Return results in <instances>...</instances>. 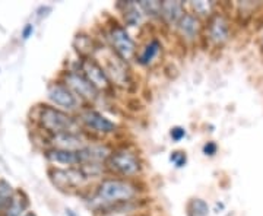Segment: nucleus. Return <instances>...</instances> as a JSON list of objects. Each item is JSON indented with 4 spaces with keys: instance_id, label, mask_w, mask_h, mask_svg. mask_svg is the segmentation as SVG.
Returning <instances> with one entry per match:
<instances>
[{
    "instance_id": "a878e982",
    "label": "nucleus",
    "mask_w": 263,
    "mask_h": 216,
    "mask_svg": "<svg viewBox=\"0 0 263 216\" xmlns=\"http://www.w3.org/2000/svg\"><path fill=\"white\" fill-rule=\"evenodd\" d=\"M32 32H34V27H32L31 24H27L25 28L22 29V38H24V40H28V38L32 35Z\"/></svg>"
},
{
    "instance_id": "4be33fe9",
    "label": "nucleus",
    "mask_w": 263,
    "mask_h": 216,
    "mask_svg": "<svg viewBox=\"0 0 263 216\" xmlns=\"http://www.w3.org/2000/svg\"><path fill=\"white\" fill-rule=\"evenodd\" d=\"M192 8L199 15H209L214 9L212 2H192Z\"/></svg>"
},
{
    "instance_id": "ddd939ff",
    "label": "nucleus",
    "mask_w": 263,
    "mask_h": 216,
    "mask_svg": "<svg viewBox=\"0 0 263 216\" xmlns=\"http://www.w3.org/2000/svg\"><path fill=\"white\" fill-rule=\"evenodd\" d=\"M184 15L186 13L181 2H162L161 16L168 25H179V22Z\"/></svg>"
},
{
    "instance_id": "f8f14e48",
    "label": "nucleus",
    "mask_w": 263,
    "mask_h": 216,
    "mask_svg": "<svg viewBox=\"0 0 263 216\" xmlns=\"http://www.w3.org/2000/svg\"><path fill=\"white\" fill-rule=\"evenodd\" d=\"M47 160L50 162H56L62 165H79L81 164V156H79V150H65V149H53L47 150L46 153Z\"/></svg>"
},
{
    "instance_id": "423d86ee",
    "label": "nucleus",
    "mask_w": 263,
    "mask_h": 216,
    "mask_svg": "<svg viewBox=\"0 0 263 216\" xmlns=\"http://www.w3.org/2000/svg\"><path fill=\"white\" fill-rule=\"evenodd\" d=\"M50 179L53 181V184L57 186L60 190H66V188L81 186L85 180L88 179V175L79 168L51 169L50 171Z\"/></svg>"
},
{
    "instance_id": "39448f33",
    "label": "nucleus",
    "mask_w": 263,
    "mask_h": 216,
    "mask_svg": "<svg viewBox=\"0 0 263 216\" xmlns=\"http://www.w3.org/2000/svg\"><path fill=\"white\" fill-rule=\"evenodd\" d=\"M65 82L66 86L82 100L95 101L98 96V89L81 72H67L65 75Z\"/></svg>"
},
{
    "instance_id": "1a4fd4ad",
    "label": "nucleus",
    "mask_w": 263,
    "mask_h": 216,
    "mask_svg": "<svg viewBox=\"0 0 263 216\" xmlns=\"http://www.w3.org/2000/svg\"><path fill=\"white\" fill-rule=\"evenodd\" d=\"M81 122L84 123L88 129H92L94 132L103 133V134L113 133L117 129L111 120H108L107 117H104L103 114L94 111V110H86L81 114Z\"/></svg>"
},
{
    "instance_id": "b1692460",
    "label": "nucleus",
    "mask_w": 263,
    "mask_h": 216,
    "mask_svg": "<svg viewBox=\"0 0 263 216\" xmlns=\"http://www.w3.org/2000/svg\"><path fill=\"white\" fill-rule=\"evenodd\" d=\"M171 139L176 142H180L183 138H186V130L183 127H173L171 132H170Z\"/></svg>"
},
{
    "instance_id": "6ab92c4d",
    "label": "nucleus",
    "mask_w": 263,
    "mask_h": 216,
    "mask_svg": "<svg viewBox=\"0 0 263 216\" xmlns=\"http://www.w3.org/2000/svg\"><path fill=\"white\" fill-rule=\"evenodd\" d=\"M15 196V191L8 181L0 180V210H5L8 205L10 203V200Z\"/></svg>"
},
{
    "instance_id": "bb28decb",
    "label": "nucleus",
    "mask_w": 263,
    "mask_h": 216,
    "mask_svg": "<svg viewBox=\"0 0 263 216\" xmlns=\"http://www.w3.org/2000/svg\"><path fill=\"white\" fill-rule=\"evenodd\" d=\"M24 216H35V213H32V212H28V213H25Z\"/></svg>"
},
{
    "instance_id": "dca6fc26",
    "label": "nucleus",
    "mask_w": 263,
    "mask_h": 216,
    "mask_svg": "<svg viewBox=\"0 0 263 216\" xmlns=\"http://www.w3.org/2000/svg\"><path fill=\"white\" fill-rule=\"evenodd\" d=\"M142 9L139 8L138 3H126V8H124V21L127 25L130 27H136L138 24H141L142 21Z\"/></svg>"
},
{
    "instance_id": "9d476101",
    "label": "nucleus",
    "mask_w": 263,
    "mask_h": 216,
    "mask_svg": "<svg viewBox=\"0 0 263 216\" xmlns=\"http://www.w3.org/2000/svg\"><path fill=\"white\" fill-rule=\"evenodd\" d=\"M208 35L209 40L219 46L224 44L228 37H230V25L227 22V19L222 15H214L209 19V25H208Z\"/></svg>"
},
{
    "instance_id": "9b49d317",
    "label": "nucleus",
    "mask_w": 263,
    "mask_h": 216,
    "mask_svg": "<svg viewBox=\"0 0 263 216\" xmlns=\"http://www.w3.org/2000/svg\"><path fill=\"white\" fill-rule=\"evenodd\" d=\"M51 142L56 149L65 150H81L85 148L84 139L79 136V133H60L51 138Z\"/></svg>"
},
{
    "instance_id": "a211bd4d",
    "label": "nucleus",
    "mask_w": 263,
    "mask_h": 216,
    "mask_svg": "<svg viewBox=\"0 0 263 216\" xmlns=\"http://www.w3.org/2000/svg\"><path fill=\"white\" fill-rule=\"evenodd\" d=\"M209 206L202 199H192L187 203V216H208Z\"/></svg>"
},
{
    "instance_id": "f3484780",
    "label": "nucleus",
    "mask_w": 263,
    "mask_h": 216,
    "mask_svg": "<svg viewBox=\"0 0 263 216\" xmlns=\"http://www.w3.org/2000/svg\"><path fill=\"white\" fill-rule=\"evenodd\" d=\"M160 48V41H158V40H152L149 44H146V47L143 48V51H142L141 56L138 58L139 63H141V65H149V63H152V60L158 56Z\"/></svg>"
},
{
    "instance_id": "5701e85b",
    "label": "nucleus",
    "mask_w": 263,
    "mask_h": 216,
    "mask_svg": "<svg viewBox=\"0 0 263 216\" xmlns=\"http://www.w3.org/2000/svg\"><path fill=\"white\" fill-rule=\"evenodd\" d=\"M170 161H171L177 168H181V167H184V165H186V162H187V156H186V153H184V152H173V153H171V156H170Z\"/></svg>"
},
{
    "instance_id": "412c9836",
    "label": "nucleus",
    "mask_w": 263,
    "mask_h": 216,
    "mask_svg": "<svg viewBox=\"0 0 263 216\" xmlns=\"http://www.w3.org/2000/svg\"><path fill=\"white\" fill-rule=\"evenodd\" d=\"M139 8L142 9V12H145L146 15H151V16H161V2H141L138 3Z\"/></svg>"
},
{
    "instance_id": "4468645a",
    "label": "nucleus",
    "mask_w": 263,
    "mask_h": 216,
    "mask_svg": "<svg viewBox=\"0 0 263 216\" xmlns=\"http://www.w3.org/2000/svg\"><path fill=\"white\" fill-rule=\"evenodd\" d=\"M177 28H179V32L181 34V37L187 38V40H193L199 34V28H200L199 19L196 16H193V15H190V13H186L179 22Z\"/></svg>"
},
{
    "instance_id": "2eb2a0df",
    "label": "nucleus",
    "mask_w": 263,
    "mask_h": 216,
    "mask_svg": "<svg viewBox=\"0 0 263 216\" xmlns=\"http://www.w3.org/2000/svg\"><path fill=\"white\" fill-rule=\"evenodd\" d=\"M27 207V200L22 198L21 193H15L8 207L5 209V216H24Z\"/></svg>"
},
{
    "instance_id": "aec40b11",
    "label": "nucleus",
    "mask_w": 263,
    "mask_h": 216,
    "mask_svg": "<svg viewBox=\"0 0 263 216\" xmlns=\"http://www.w3.org/2000/svg\"><path fill=\"white\" fill-rule=\"evenodd\" d=\"M92 46V41H91V38L88 37V35H78L75 38V47L78 50V53H81L84 58L89 56L92 51L89 50Z\"/></svg>"
},
{
    "instance_id": "0eeeda50",
    "label": "nucleus",
    "mask_w": 263,
    "mask_h": 216,
    "mask_svg": "<svg viewBox=\"0 0 263 216\" xmlns=\"http://www.w3.org/2000/svg\"><path fill=\"white\" fill-rule=\"evenodd\" d=\"M81 73L94 85L98 91L108 88V85H110V79L107 76V72L91 57H86L81 62Z\"/></svg>"
},
{
    "instance_id": "393cba45",
    "label": "nucleus",
    "mask_w": 263,
    "mask_h": 216,
    "mask_svg": "<svg viewBox=\"0 0 263 216\" xmlns=\"http://www.w3.org/2000/svg\"><path fill=\"white\" fill-rule=\"evenodd\" d=\"M216 150H218V146H216L215 142H208L206 145L203 146V153H205V155H209V156L215 155Z\"/></svg>"
},
{
    "instance_id": "f03ea898",
    "label": "nucleus",
    "mask_w": 263,
    "mask_h": 216,
    "mask_svg": "<svg viewBox=\"0 0 263 216\" xmlns=\"http://www.w3.org/2000/svg\"><path fill=\"white\" fill-rule=\"evenodd\" d=\"M38 123L43 129L53 134H60V133H78L76 132V122L73 117L69 114L50 107L44 105L41 107L40 114H38Z\"/></svg>"
},
{
    "instance_id": "20e7f679",
    "label": "nucleus",
    "mask_w": 263,
    "mask_h": 216,
    "mask_svg": "<svg viewBox=\"0 0 263 216\" xmlns=\"http://www.w3.org/2000/svg\"><path fill=\"white\" fill-rule=\"evenodd\" d=\"M108 165L116 172L126 177L136 175L141 171V161L138 160V156L133 152L126 149L111 152L108 158Z\"/></svg>"
},
{
    "instance_id": "f257e3e1",
    "label": "nucleus",
    "mask_w": 263,
    "mask_h": 216,
    "mask_svg": "<svg viewBox=\"0 0 263 216\" xmlns=\"http://www.w3.org/2000/svg\"><path fill=\"white\" fill-rule=\"evenodd\" d=\"M136 196V187L124 180H104L97 188V199L103 205L130 202Z\"/></svg>"
},
{
    "instance_id": "6e6552de",
    "label": "nucleus",
    "mask_w": 263,
    "mask_h": 216,
    "mask_svg": "<svg viewBox=\"0 0 263 216\" xmlns=\"http://www.w3.org/2000/svg\"><path fill=\"white\" fill-rule=\"evenodd\" d=\"M48 98H50L51 103H54L56 105L65 108V110H69V111L78 108V98L66 85H50V88H48Z\"/></svg>"
},
{
    "instance_id": "7ed1b4c3",
    "label": "nucleus",
    "mask_w": 263,
    "mask_h": 216,
    "mask_svg": "<svg viewBox=\"0 0 263 216\" xmlns=\"http://www.w3.org/2000/svg\"><path fill=\"white\" fill-rule=\"evenodd\" d=\"M108 38H110V43L113 46L116 54L120 57L123 62H129L133 58L135 53H136V46H135V41L132 40L130 35L127 34V31L124 29V27L114 24L110 28Z\"/></svg>"
}]
</instances>
